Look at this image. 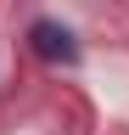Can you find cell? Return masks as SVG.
<instances>
[{"label": "cell", "mask_w": 129, "mask_h": 135, "mask_svg": "<svg viewBox=\"0 0 129 135\" xmlns=\"http://www.w3.org/2000/svg\"><path fill=\"white\" fill-rule=\"evenodd\" d=\"M28 45H34V56H45V62H62V68L79 62V40H73V28L51 23V17H39V23L28 28Z\"/></svg>", "instance_id": "obj_1"}]
</instances>
